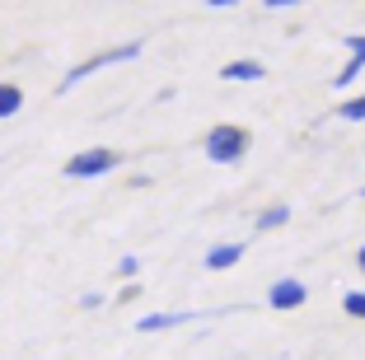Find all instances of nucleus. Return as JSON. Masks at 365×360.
<instances>
[{"mask_svg":"<svg viewBox=\"0 0 365 360\" xmlns=\"http://www.w3.org/2000/svg\"><path fill=\"white\" fill-rule=\"evenodd\" d=\"M248 145H253L248 127H239V122H215L202 140V155L211 159V164H239V159L248 155Z\"/></svg>","mask_w":365,"mask_h":360,"instance_id":"2","label":"nucleus"},{"mask_svg":"<svg viewBox=\"0 0 365 360\" xmlns=\"http://www.w3.org/2000/svg\"><path fill=\"white\" fill-rule=\"evenodd\" d=\"M361 71H365V61H356V56H346V66L333 75V89H351L356 80H361Z\"/></svg>","mask_w":365,"mask_h":360,"instance_id":"10","label":"nucleus"},{"mask_svg":"<svg viewBox=\"0 0 365 360\" xmlns=\"http://www.w3.org/2000/svg\"><path fill=\"white\" fill-rule=\"evenodd\" d=\"M281 225H290V206L286 202H272V206H262V211L253 215V234H272V230H281Z\"/></svg>","mask_w":365,"mask_h":360,"instance_id":"8","label":"nucleus"},{"mask_svg":"<svg viewBox=\"0 0 365 360\" xmlns=\"http://www.w3.org/2000/svg\"><path fill=\"white\" fill-rule=\"evenodd\" d=\"M361 197H365V187H361Z\"/></svg>","mask_w":365,"mask_h":360,"instance_id":"20","label":"nucleus"},{"mask_svg":"<svg viewBox=\"0 0 365 360\" xmlns=\"http://www.w3.org/2000/svg\"><path fill=\"white\" fill-rule=\"evenodd\" d=\"M24 113V85H10V80H0V122H10V117Z\"/></svg>","mask_w":365,"mask_h":360,"instance_id":"9","label":"nucleus"},{"mask_svg":"<svg viewBox=\"0 0 365 360\" xmlns=\"http://www.w3.org/2000/svg\"><path fill=\"white\" fill-rule=\"evenodd\" d=\"M262 75H267V66L253 61V56H235V61L220 66V80H230V85H258Z\"/></svg>","mask_w":365,"mask_h":360,"instance_id":"5","label":"nucleus"},{"mask_svg":"<svg viewBox=\"0 0 365 360\" xmlns=\"http://www.w3.org/2000/svg\"><path fill=\"white\" fill-rule=\"evenodd\" d=\"M140 276V257L136 253H122V262H118V281H136Z\"/></svg>","mask_w":365,"mask_h":360,"instance_id":"13","label":"nucleus"},{"mask_svg":"<svg viewBox=\"0 0 365 360\" xmlns=\"http://www.w3.org/2000/svg\"><path fill=\"white\" fill-rule=\"evenodd\" d=\"M140 47H145V43H136V38H131V43H122V47H108V52H94V56H85V61H76V66H71V71L61 75V85H56V94H71V89H76V85H85L89 75L108 71V66L136 61V56H140Z\"/></svg>","mask_w":365,"mask_h":360,"instance_id":"1","label":"nucleus"},{"mask_svg":"<svg viewBox=\"0 0 365 360\" xmlns=\"http://www.w3.org/2000/svg\"><path fill=\"white\" fill-rule=\"evenodd\" d=\"M136 299H140V286H136V281H127V286L118 290V309L122 304H136Z\"/></svg>","mask_w":365,"mask_h":360,"instance_id":"15","label":"nucleus"},{"mask_svg":"<svg viewBox=\"0 0 365 360\" xmlns=\"http://www.w3.org/2000/svg\"><path fill=\"white\" fill-rule=\"evenodd\" d=\"M197 309H173V314H140L136 318V332H173L182 323H192Z\"/></svg>","mask_w":365,"mask_h":360,"instance_id":"6","label":"nucleus"},{"mask_svg":"<svg viewBox=\"0 0 365 360\" xmlns=\"http://www.w3.org/2000/svg\"><path fill=\"white\" fill-rule=\"evenodd\" d=\"M342 309H346V318H361V323H365V290H346Z\"/></svg>","mask_w":365,"mask_h":360,"instance_id":"12","label":"nucleus"},{"mask_svg":"<svg viewBox=\"0 0 365 360\" xmlns=\"http://www.w3.org/2000/svg\"><path fill=\"white\" fill-rule=\"evenodd\" d=\"M356 267H361V272H365V244L356 248Z\"/></svg>","mask_w":365,"mask_h":360,"instance_id":"19","label":"nucleus"},{"mask_svg":"<svg viewBox=\"0 0 365 360\" xmlns=\"http://www.w3.org/2000/svg\"><path fill=\"white\" fill-rule=\"evenodd\" d=\"M118 164H122L118 150H108V145H89V150H80V155L66 159L61 173H66V178H76V182H89V178H103V173H113Z\"/></svg>","mask_w":365,"mask_h":360,"instance_id":"3","label":"nucleus"},{"mask_svg":"<svg viewBox=\"0 0 365 360\" xmlns=\"http://www.w3.org/2000/svg\"><path fill=\"white\" fill-rule=\"evenodd\" d=\"M290 5H304V0H262V10H290Z\"/></svg>","mask_w":365,"mask_h":360,"instance_id":"17","label":"nucleus"},{"mask_svg":"<svg viewBox=\"0 0 365 360\" xmlns=\"http://www.w3.org/2000/svg\"><path fill=\"white\" fill-rule=\"evenodd\" d=\"M337 117H342V122H365V94H351V98H342Z\"/></svg>","mask_w":365,"mask_h":360,"instance_id":"11","label":"nucleus"},{"mask_svg":"<svg viewBox=\"0 0 365 360\" xmlns=\"http://www.w3.org/2000/svg\"><path fill=\"white\" fill-rule=\"evenodd\" d=\"M211 10H230V5H239V0H206Z\"/></svg>","mask_w":365,"mask_h":360,"instance_id":"18","label":"nucleus"},{"mask_svg":"<svg viewBox=\"0 0 365 360\" xmlns=\"http://www.w3.org/2000/svg\"><path fill=\"white\" fill-rule=\"evenodd\" d=\"M239 262H244V244H211L206 257H202L206 272H230V267H239Z\"/></svg>","mask_w":365,"mask_h":360,"instance_id":"7","label":"nucleus"},{"mask_svg":"<svg viewBox=\"0 0 365 360\" xmlns=\"http://www.w3.org/2000/svg\"><path fill=\"white\" fill-rule=\"evenodd\" d=\"M80 309H103V295H98V290H85V295H80Z\"/></svg>","mask_w":365,"mask_h":360,"instance_id":"16","label":"nucleus"},{"mask_svg":"<svg viewBox=\"0 0 365 360\" xmlns=\"http://www.w3.org/2000/svg\"><path fill=\"white\" fill-rule=\"evenodd\" d=\"M346 56H356V61H365V33H351V38H346Z\"/></svg>","mask_w":365,"mask_h":360,"instance_id":"14","label":"nucleus"},{"mask_svg":"<svg viewBox=\"0 0 365 360\" xmlns=\"http://www.w3.org/2000/svg\"><path fill=\"white\" fill-rule=\"evenodd\" d=\"M304 304H309V286H304L300 276H281V281H272L267 309H277V314H290V309H304Z\"/></svg>","mask_w":365,"mask_h":360,"instance_id":"4","label":"nucleus"}]
</instances>
